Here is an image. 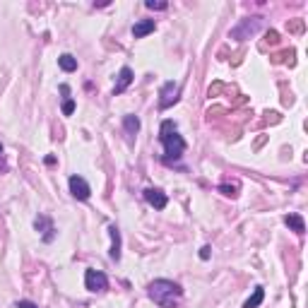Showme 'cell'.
Instances as JSON below:
<instances>
[{"label": "cell", "mask_w": 308, "mask_h": 308, "mask_svg": "<svg viewBox=\"0 0 308 308\" xmlns=\"http://www.w3.org/2000/svg\"><path fill=\"white\" fill-rule=\"evenodd\" d=\"M219 190H222L224 195H229V197H234V195H236V188H234V185H219Z\"/></svg>", "instance_id": "cell-20"}, {"label": "cell", "mask_w": 308, "mask_h": 308, "mask_svg": "<svg viewBox=\"0 0 308 308\" xmlns=\"http://www.w3.org/2000/svg\"><path fill=\"white\" fill-rule=\"evenodd\" d=\"M0 171H7V164H5V159H2V145H0Z\"/></svg>", "instance_id": "cell-23"}, {"label": "cell", "mask_w": 308, "mask_h": 308, "mask_svg": "<svg viewBox=\"0 0 308 308\" xmlns=\"http://www.w3.org/2000/svg\"><path fill=\"white\" fill-rule=\"evenodd\" d=\"M262 299H265V289H262V287H255L253 296H250L246 304H243V308H258L260 304H262Z\"/></svg>", "instance_id": "cell-15"}, {"label": "cell", "mask_w": 308, "mask_h": 308, "mask_svg": "<svg viewBox=\"0 0 308 308\" xmlns=\"http://www.w3.org/2000/svg\"><path fill=\"white\" fill-rule=\"evenodd\" d=\"M154 19H140V22H135L132 24V36L135 39H145L147 34H152L154 32Z\"/></svg>", "instance_id": "cell-11"}, {"label": "cell", "mask_w": 308, "mask_h": 308, "mask_svg": "<svg viewBox=\"0 0 308 308\" xmlns=\"http://www.w3.org/2000/svg\"><path fill=\"white\" fill-rule=\"evenodd\" d=\"M58 65H61V70H65V72H75L77 70V58H72L70 53H63L61 58H58Z\"/></svg>", "instance_id": "cell-14"}, {"label": "cell", "mask_w": 308, "mask_h": 308, "mask_svg": "<svg viewBox=\"0 0 308 308\" xmlns=\"http://www.w3.org/2000/svg\"><path fill=\"white\" fill-rule=\"evenodd\" d=\"M142 195H145L147 205H152L154 210H164V207L169 205V197H166V193H162L159 188H147Z\"/></svg>", "instance_id": "cell-7"}, {"label": "cell", "mask_w": 308, "mask_h": 308, "mask_svg": "<svg viewBox=\"0 0 308 308\" xmlns=\"http://www.w3.org/2000/svg\"><path fill=\"white\" fill-rule=\"evenodd\" d=\"M284 224H287L289 229H294L296 234H304V231H306V224H304V217H301V214H287V217H284Z\"/></svg>", "instance_id": "cell-12"}, {"label": "cell", "mask_w": 308, "mask_h": 308, "mask_svg": "<svg viewBox=\"0 0 308 308\" xmlns=\"http://www.w3.org/2000/svg\"><path fill=\"white\" fill-rule=\"evenodd\" d=\"M178 99H181V87L176 82H164L159 89V109L166 111L174 104H178Z\"/></svg>", "instance_id": "cell-3"}, {"label": "cell", "mask_w": 308, "mask_h": 308, "mask_svg": "<svg viewBox=\"0 0 308 308\" xmlns=\"http://www.w3.org/2000/svg\"><path fill=\"white\" fill-rule=\"evenodd\" d=\"M70 193H72V197H77V200H89V195H92V188L89 183L82 178V176H70Z\"/></svg>", "instance_id": "cell-6"}, {"label": "cell", "mask_w": 308, "mask_h": 308, "mask_svg": "<svg viewBox=\"0 0 308 308\" xmlns=\"http://www.w3.org/2000/svg\"><path fill=\"white\" fill-rule=\"evenodd\" d=\"M210 250H212L210 246H202L200 248V258H202V260H210Z\"/></svg>", "instance_id": "cell-21"}, {"label": "cell", "mask_w": 308, "mask_h": 308, "mask_svg": "<svg viewBox=\"0 0 308 308\" xmlns=\"http://www.w3.org/2000/svg\"><path fill=\"white\" fill-rule=\"evenodd\" d=\"M34 227H36V231H41V234H44V241H46V243H51V241L56 239V229H53V222H51V217H46V214H39V217L34 219Z\"/></svg>", "instance_id": "cell-8"}, {"label": "cell", "mask_w": 308, "mask_h": 308, "mask_svg": "<svg viewBox=\"0 0 308 308\" xmlns=\"http://www.w3.org/2000/svg\"><path fill=\"white\" fill-rule=\"evenodd\" d=\"M287 29L294 32V34H301V32L306 29V24H304V19H289V22H287Z\"/></svg>", "instance_id": "cell-16"}, {"label": "cell", "mask_w": 308, "mask_h": 308, "mask_svg": "<svg viewBox=\"0 0 308 308\" xmlns=\"http://www.w3.org/2000/svg\"><path fill=\"white\" fill-rule=\"evenodd\" d=\"M109 234H111V250H109V255H111V260H121V231H118V227L116 224H111L109 227Z\"/></svg>", "instance_id": "cell-10"}, {"label": "cell", "mask_w": 308, "mask_h": 308, "mask_svg": "<svg viewBox=\"0 0 308 308\" xmlns=\"http://www.w3.org/2000/svg\"><path fill=\"white\" fill-rule=\"evenodd\" d=\"M84 287L89 289V292H106L109 289V279H106V275L104 272H99V270H87L84 272Z\"/></svg>", "instance_id": "cell-5"}, {"label": "cell", "mask_w": 308, "mask_h": 308, "mask_svg": "<svg viewBox=\"0 0 308 308\" xmlns=\"http://www.w3.org/2000/svg\"><path fill=\"white\" fill-rule=\"evenodd\" d=\"M145 7H147V10H166L169 5H166V2H154V0H147V2H145Z\"/></svg>", "instance_id": "cell-18"}, {"label": "cell", "mask_w": 308, "mask_h": 308, "mask_svg": "<svg viewBox=\"0 0 308 308\" xmlns=\"http://www.w3.org/2000/svg\"><path fill=\"white\" fill-rule=\"evenodd\" d=\"M260 29V17H246L239 27H234L231 29V39H236V41H243V39H250L255 32Z\"/></svg>", "instance_id": "cell-4"}, {"label": "cell", "mask_w": 308, "mask_h": 308, "mask_svg": "<svg viewBox=\"0 0 308 308\" xmlns=\"http://www.w3.org/2000/svg\"><path fill=\"white\" fill-rule=\"evenodd\" d=\"M159 142L164 145V162L174 164L183 157L185 152V140L178 135V125L174 121H164L159 128Z\"/></svg>", "instance_id": "cell-1"}, {"label": "cell", "mask_w": 308, "mask_h": 308, "mask_svg": "<svg viewBox=\"0 0 308 308\" xmlns=\"http://www.w3.org/2000/svg\"><path fill=\"white\" fill-rule=\"evenodd\" d=\"M72 111H75V101L72 99H65L63 101V116H72Z\"/></svg>", "instance_id": "cell-17"}, {"label": "cell", "mask_w": 308, "mask_h": 308, "mask_svg": "<svg viewBox=\"0 0 308 308\" xmlns=\"http://www.w3.org/2000/svg\"><path fill=\"white\" fill-rule=\"evenodd\" d=\"M181 294H183L181 284L178 282H171V279H154L147 287V296L162 308H176Z\"/></svg>", "instance_id": "cell-2"}, {"label": "cell", "mask_w": 308, "mask_h": 308, "mask_svg": "<svg viewBox=\"0 0 308 308\" xmlns=\"http://www.w3.org/2000/svg\"><path fill=\"white\" fill-rule=\"evenodd\" d=\"M15 306H17V308H39L36 304H32V301H17Z\"/></svg>", "instance_id": "cell-22"}, {"label": "cell", "mask_w": 308, "mask_h": 308, "mask_svg": "<svg viewBox=\"0 0 308 308\" xmlns=\"http://www.w3.org/2000/svg\"><path fill=\"white\" fill-rule=\"evenodd\" d=\"M267 44H272V46H275V44H279V34H277L275 29H270V32H267Z\"/></svg>", "instance_id": "cell-19"}, {"label": "cell", "mask_w": 308, "mask_h": 308, "mask_svg": "<svg viewBox=\"0 0 308 308\" xmlns=\"http://www.w3.org/2000/svg\"><path fill=\"white\" fill-rule=\"evenodd\" d=\"M123 128H125V132H128V137H135L137 132H140V118L137 116H123Z\"/></svg>", "instance_id": "cell-13"}, {"label": "cell", "mask_w": 308, "mask_h": 308, "mask_svg": "<svg viewBox=\"0 0 308 308\" xmlns=\"http://www.w3.org/2000/svg\"><path fill=\"white\" fill-rule=\"evenodd\" d=\"M132 80H135L132 70H130V67H121V72H118V82H116V87H113V97L123 94L125 89L132 84Z\"/></svg>", "instance_id": "cell-9"}]
</instances>
